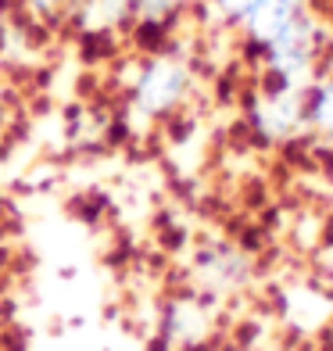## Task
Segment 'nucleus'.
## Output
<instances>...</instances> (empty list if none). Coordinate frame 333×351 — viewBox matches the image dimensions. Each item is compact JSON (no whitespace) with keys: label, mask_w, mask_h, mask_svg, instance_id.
Segmentation results:
<instances>
[{"label":"nucleus","mask_w":333,"mask_h":351,"mask_svg":"<svg viewBox=\"0 0 333 351\" xmlns=\"http://www.w3.org/2000/svg\"><path fill=\"white\" fill-rule=\"evenodd\" d=\"M0 108H4V83H0Z\"/></svg>","instance_id":"423d86ee"},{"label":"nucleus","mask_w":333,"mask_h":351,"mask_svg":"<svg viewBox=\"0 0 333 351\" xmlns=\"http://www.w3.org/2000/svg\"><path fill=\"white\" fill-rule=\"evenodd\" d=\"M301 0H262L258 4V11L247 19V25H251V33H255V40H262V43H273L283 29H287L297 14H301Z\"/></svg>","instance_id":"f03ea898"},{"label":"nucleus","mask_w":333,"mask_h":351,"mask_svg":"<svg viewBox=\"0 0 333 351\" xmlns=\"http://www.w3.org/2000/svg\"><path fill=\"white\" fill-rule=\"evenodd\" d=\"M215 4H219L222 11H226L230 19H236V22H247L251 14L258 11V4H262V0H215Z\"/></svg>","instance_id":"20e7f679"},{"label":"nucleus","mask_w":333,"mask_h":351,"mask_svg":"<svg viewBox=\"0 0 333 351\" xmlns=\"http://www.w3.org/2000/svg\"><path fill=\"white\" fill-rule=\"evenodd\" d=\"M315 119H319L323 130H330V133H333V86L323 93L319 101H315Z\"/></svg>","instance_id":"39448f33"},{"label":"nucleus","mask_w":333,"mask_h":351,"mask_svg":"<svg viewBox=\"0 0 333 351\" xmlns=\"http://www.w3.org/2000/svg\"><path fill=\"white\" fill-rule=\"evenodd\" d=\"M0 14H4V8H0Z\"/></svg>","instance_id":"0eeeda50"},{"label":"nucleus","mask_w":333,"mask_h":351,"mask_svg":"<svg viewBox=\"0 0 333 351\" xmlns=\"http://www.w3.org/2000/svg\"><path fill=\"white\" fill-rule=\"evenodd\" d=\"M208 330V315H204L201 305H194V301H180L176 308H172V333H176L180 341H194L201 337V333Z\"/></svg>","instance_id":"7ed1b4c3"},{"label":"nucleus","mask_w":333,"mask_h":351,"mask_svg":"<svg viewBox=\"0 0 333 351\" xmlns=\"http://www.w3.org/2000/svg\"><path fill=\"white\" fill-rule=\"evenodd\" d=\"M190 83V72L183 61L176 58H154L144 65V72L136 75L133 86V104L144 111V115H162L176 104Z\"/></svg>","instance_id":"f257e3e1"}]
</instances>
